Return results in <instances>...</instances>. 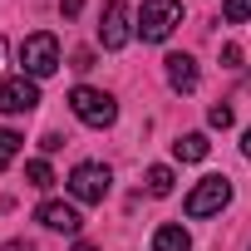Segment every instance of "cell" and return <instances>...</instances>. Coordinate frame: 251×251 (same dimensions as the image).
<instances>
[{
    "mask_svg": "<svg viewBox=\"0 0 251 251\" xmlns=\"http://www.w3.org/2000/svg\"><path fill=\"white\" fill-rule=\"evenodd\" d=\"M74 251H99V246H89V241H79V246H74Z\"/></svg>",
    "mask_w": 251,
    "mask_h": 251,
    "instance_id": "603a6c76",
    "label": "cell"
},
{
    "mask_svg": "<svg viewBox=\"0 0 251 251\" xmlns=\"http://www.w3.org/2000/svg\"><path fill=\"white\" fill-rule=\"evenodd\" d=\"M153 251H192V236H187V226H177V222L158 226V231H153Z\"/></svg>",
    "mask_w": 251,
    "mask_h": 251,
    "instance_id": "30bf717a",
    "label": "cell"
},
{
    "mask_svg": "<svg viewBox=\"0 0 251 251\" xmlns=\"http://www.w3.org/2000/svg\"><path fill=\"white\" fill-rule=\"evenodd\" d=\"M69 108H74V118L84 123V128H113V118H118V103H113V94H103V89H89V84H79V89L69 94Z\"/></svg>",
    "mask_w": 251,
    "mask_h": 251,
    "instance_id": "6da1fadb",
    "label": "cell"
},
{
    "mask_svg": "<svg viewBox=\"0 0 251 251\" xmlns=\"http://www.w3.org/2000/svg\"><path fill=\"white\" fill-rule=\"evenodd\" d=\"M108 187H113V173H108L103 163H79V168L69 173V197H74V202L99 207V202L108 197Z\"/></svg>",
    "mask_w": 251,
    "mask_h": 251,
    "instance_id": "5b68a950",
    "label": "cell"
},
{
    "mask_svg": "<svg viewBox=\"0 0 251 251\" xmlns=\"http://www.w3.org/2000/svg\"><path fill=\"white\" fill-rule=\"evenodd\" d=\"M241 153H246V158H251V128H246V133H241Z\"/></svg>",
    "mask_w": 251,
    "mask_h": 251,
    "instance_id": "7402d4cb",
    "label": "cell"
},
{
    "mask_svg": "<svg viewBox=\"0 0 251 251\" xmlns=\"http://www.w3.org/2000/svg\"><path fill=\"white\" fill-rule=\"evenodd\" d=\"M222 15H226L231 25H241V20H251V0H222Z\"/></svg>",
    "mask_w": 251,
    "mask_h": 251,
    "instance_id": "9a60e30c",
    "label": "cell"
},
{
    "mask_svg": "<svg viewBox=\"0 0 251 251\" xmlns=\"http://www.w3.org/2000/svg\"><path fill=\"white\" fill-rule=\"evenodd\" d=\"M79 10H84V0H59V15H64V20H74Z\"/></svg>",
    "mask_w": 251,
    "mask_h": 251,
    "instance_id": "ac0fdd59",
    "label": "cell"
},
{
    "mask_svg": "<svg viewBox=\"0 0 251 251\" xmlns=\"http://www.w3.org/2000/svg\"><path fill=\"white\" fill-rule=\"evenodd\" d=\"M207 123H212V128H231V108L226 103H212L207 108Z\"/></svg>",
    "mask_w": 251,
    "mask_h": 251,
    "instance_id": "2e32d148",
    "label": "cell"
},
{
    "mask_svg": "<svg viewBox=\"0 0 251 251\" xmlns=\"http://www.w3.org/2000/svg\"><path fill=\"white\" fill-rule=\"evenodd\" d=\"M20 158V133H10V128H0V168H10Z\"/></svg>",
    "mask_w": 251,
    "mask_h": 251,
    "instance_id": "5bb4252c",
    "label": "cell"
},
{
    "mask_svg": "<svg viewBox=\"0 0 251 251\" xmlns=\"http://www.w3.org/2000/svg\"><path fill=\"white\" fill-rule=\"evenodd\" d=\"M25 177H30V187H40V192H50V187H54V173H50V163H45V158L25 163Z\"/></svg>",
    "mask_w": 251,
    "mask_h": 251,
    "instance_id": "4fadbf2b",
    "label": "cell"
},
{
    "mask_svg": "<svg viewBox=\"0 0 251 251\" xmlns=\"http://www.w3.org/2000/svg\"><path fill=\"white\" fill-rule=\"evenodd\" d=\"M222 69H241V45H222Z\"/></svg>",
    "mask_w": 251,
    "mask_h": 251,
    "instance_id": "e0dca14e",
    "label": "cell"
},
{
    "mask_svg": "<svg viewBox=\"0 0 251 251\" xmlns=\"http://www.w3.org/2000/svg\"><path fill=\"white\" fill-rule=\"evenodd\" d=\"M40 108V84L15 74V79H0V113H30Z\"/></svg>",
    "mask_w": 251,
    "mask_h": 251,
    "instance_id": "52a82bcc",
    "label": "cell"
},
{
    "mask_svg": "<svg viewBox=\"0 0 251 251\" xmlns=\"http://www.w3.org/2000/svg\"><path fill=\"white\" fill-rule=\"evenodd\" d=\"M40 148H45V153H59V148H64V138H59V133H45V138H40Z\"/></svg>",
    "mask_w": 251,
    "mask_h": 251,
    "instance_id": "d6986e66",
    "label": "cell"
},
{
    "mask_svg": "<svg viewBox=\"0 0 251 251\" xmlns=\"http://www.w3.org/2000/svg\"><path fill=\"white\" fill-rule=\"evenodd\" d=\"M20 64H25V69H20L25 79H35V84L50 79V74L59 69V40L45 35V30H40V35H25V45H20Z\"/></svg>",
    "mask_w": 251,
    "mask_h": 251,
    "instance_id": "7a4b0ae2",
    "label": "cell"
},
{
    "mask_svg": "<svg viewBox=\"0 0 251 251\" xmlns=\"http://www.w3.org/2000/svg\"><path fill=\"white\" fill-rule=\"evenodd\" d=\"M0 59H5V40H0Z\"/></svg>",
    "mask_w": 251,
    "mask_h": 251,
    "instance_id": "cb8c5ba5",
    "label": "cell"
},
{
    "mask_svg": "<svg viewBox=\"0 0 251 251\" xmlns=\"http://www.w3.org/2000/svg\"><path fill=\"white\" fill-rule=\"evenodd\" d=\"M163 69H168V89H173V94H192V89H197V79H202V69H197V59H192V54H168V59H163Z\"/></svg>",
    "mask_w": 251,
    "mask_h": 251,
    "instance_id": "9c48e42d",
    "label": "cell"
},
{
    "mask_svg": "<svg viewBox=\"0 0 251 251\" xmlns=\"http://www.w3.org/2000/svg\"><path fill=\"white\" fill-rule=\"evenodd\" d=\"M231 202V177H222V173H212V177H202L192 192H187V202H182V212L187 217H217L222 207Z\"/></svg>",
    "mask_w": 251,
    "mask_h": 251,
    "instance_id": "277c9868",
    "label": "cell"
},
{
    "mask_svg": "<svg viewBox=\"0 0 251 251\" xmlns=\"http://www.w3.org/2000/svg\"><path fill=\"white\" fill-rule=\"evenodd\" d=\"M177 25H182V5H177V0H143V10H138V35H143L148 45H163Z\"/></svg>",
    "mask_w": 251,
    "mask_h": 251,
    "instance_id": "3957f363",
    "label": "cell"
},
{
    "mask_svg": "<svg viewBox=\"0 0 251 251\" xmlns=\"http://www.w3.org/2000/svg\"><path fill=\"white\" fill-rule=\"evenodd\" d=\"M133 20H138V15L128 10V0H108V10H103V20H99V45H103V50H123V45L138 35Z\"/></svg>",
    "mask_w": 251,
    "mask_h": 251,
    "instance_id": "8992f818",
    "label": "cell"
},
{
    "mask_svg": "<svg viewBox=\"0 0 251 251\" xmlns=\"http://www.w3.org/2000/svg\"><path fill=\"white\" fill-rule=\"evenodd\" d=\"M35 222H40V226H50V231H64V236H79V226H84V217H79V207H74V202H40Z\"/></svg>",
    "mask_w": 251,
    "mask_h": 251,
    "instance_id": "ba28073f",
    "label": "cell"
},
{
    "mask_svg": "<svg viewBox=\"0 0 251 251\" xmlns=\"http://www.w3.org/2000/svg\"><path fill=\"white\" fill-rule=\"evenodd\" d=\"M173 182H177V177H173V168H168V163H153V168H148V192H153V197H168V192H173Z\"/></svg>",
    "mask_w": 251,
    "mask_h": 251,
    "instance_id": "7c38bea8",
    "label": "cell"
},
{
    "mask_svg": "<svg viewBox=\"0 0 251 251\" xmlns=\"http://www.w3.org/2000/svg\"><path fill=\"white\" fill-rule=\"evenodd\" d=\"M207 148H212V143H207V133H182V138L173 143V158H177V163H202V158H207Z\"/></svg>",
    "mask_w": 251,
    "mask_h": 251,
    "instance_id": "8fae6325",
    "label": "cell"
},
{
    "mask_svg": "<svg viewBox=\"0 0 251 251\" xmlns=\"http://www.w3.org/2000/svg\"><path fill=\"white\" fill-rule=\"evenodd\" d=\"M74 69H94V50H79L74 54Z\"/></svg>",
    "mask_w": 251,
    "mask_h": 251,
    "instance_id": "ffe728a7",
    "label": "cell"
},
{
    "mask_svg": "<svg viewBox=\"0 0 251 251\" xmlns=\"http://www.w3.org/2000/svg\"><path fill=\"white\" fill-rule=\"evenodd\" d=\"M0 251H35V246H30V241H5Z\"/></svg>",
    "mask_w": 251,
    "mask_h": 251,
    "instance_id": "44dd1931",
    "label": "cell"
}]
</instances>
